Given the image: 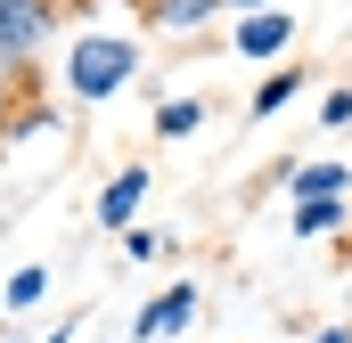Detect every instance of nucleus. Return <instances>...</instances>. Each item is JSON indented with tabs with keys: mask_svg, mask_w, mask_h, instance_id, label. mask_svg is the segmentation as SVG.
Here are the masks:
<instances>
[{
	"mask_svg": "<svg viewBox=\"0 0 352 343\" xmlns=\"http://www.w3.org/2000/svg\"><path fill=\"white\" fill-rule=\"evenodd\" d=\"M352 188V164H336V156H320V164H287V196L303 204V196H344Z\"/></svg>",
	"mask_w": 352,
	"mask_h": 343,
	"instance_id": "obj_7",
	"label": "nucleus"
},
{
	"mask_svg": "<svg viewBox=\"0 0 352 343\" xmlns=\"http://www.w3.org/2000/svg\"><path fill=\"white\" fill-rule=\"evenodd\" d=\"M197 131H205V106L197 98H164L156 106V139H197Z\"/></svg>",
	"mask_w": 352,
	"mask_h": 343,
	"instance_id": "obj_9",
	"label": "nucleus"
},
{
	"mask_svg": "<svg viewBox=\"0 0 352 343\" xmlns=\"http://www.w3.org/2000/svg\"><path fill=\"white\" fill-rule=\"evenodd\" d=\"M320 123H328V131H344V123H352V90H344V82L320 98Z\"/></svg>",
	"mask_w": 352,
	"mask_h": 343,
	"instance_id": "obj_14",
	"label": "nucleus"
},
{
	"mask_svg": "<svg viewBox=\"0 0 352 343\" xmlns=\"http://www.w3.org/2000/svg\"><path fill=\"white\" fill-rule=\"evenodd\" d=\"M221 8H230V0H140V16H148L156 33H205Z\"/></svg>",
	"mask_w": 352,
	"mask_h": 343,
	"instance_id": "obj_6",
	"label": "nucleus"
},
{
	"mask_svg": "<svg viewBox=\"0 0 352 343\" xmlns=\"http://www.w3.org/2000/svg\"><path fill=\"white\" fill-rule=\"evenodd\" d=\"M41 343H74V319H58V335H41Z\"/></svg>",
	"mask_w": 352,
	"mask_h": 343,
	"instance_id": "obj_17",
	"label": "nucleus"
},
{
	"mask_svg": "<svg viewBox=\"0 0 352 343\" xmlns=\"http://www.w3.org/2000/svg\"><path fill=\"white\" fill-rule=\"evenodd\" d=\"M123 82H140V41H131V33L90 25V33L66 41V98L107 106V98H123Z\"/></svg>",
	"mask_w": 352,
	"mask_h": 343,
	"instance_id": "obj_1",
	"label": "nucleus"
},
{
	"mask_svg": "<svg viewBox=\"0 0 352 343\" xmlns=\"http://www.w3.org/2000/svg\"><path fill=\"white\" fill-rule=\"evenodd\" d=\"M303 343H352V327H320V335H303Z\"/></svg>",
	"mask_w": 352,
	"mask_h": 343,
	"instance_id": "obj_15",
	"label": "nucleus"
},
{
	"mask_svg": "<svg viewBox=\"0 0 352 343\" xmlns=\"http://www.w3.org/2000/svg\"><path fill=\"white\" fill-rule=\"evenodd\" d=\"M140 204H148V164H123L107 188H98V229H115V237H123V229L140 221Z\"/></svg>",
	"mask_w": 352,
	"mask_h": 343,
	"instance_id": "obj_5",
	"label": "nucleus"
},
{
	"mask_svg": "<svg viewBox=\"0 0 352 343\" xmlns=\"http://www.w3.org/2000/svg\"><path fill=\"white\" fill-rule=\"evenodd\" d=\"M16 74H0V156H8V147H16V115H25V98H16Z\"/></svg>",
	"mask_w": 352,
	"mask_h": 343,
	"instance_id": "obj_12",
	"label": "nucleus"
},
{
	"mask_svg": "<svg viewBox=\"0 0 352 343\" xmlns=\"http://www.w3.org/2000/svg\"><path fill=\"white\" fill-rule=\"evenodd\" d=\"M230 8H238V16H254V8H278V0H230Z\"/></svg>",
	"mask_w": 352,
	"mask_h": 343,
	"instance_id": "obj_16",
	"label": "nucleus"
},
{
	"mask_svg": "<svg viewBox=\"0 0 352 343\" xmlns=\"http://www.w3.org/2000/svg\"><path fill=\"white\" fill-rule=\"evenodd\" d=\"M164 246H173L164 229H140V221L123 229V254H131V261H156V254H164Z\"/></svg>",
	"mask_w": 352,
	"mask_h": 343,
	"instance_id": "obj_13",
	"label": "nucleus"
},
{
	"mask_svg": "<svg viewBox=\"0 0 352 343\" xmlns=\"http://www.w3.org/2000/svg\"><path fill=\"white\" fill-rule=\"evenodd\" d=\"M197 311H205V294H197V278H180V286H164V294L140 311V327H131V335H140V343H164V335H180Z\"/></svg>",
	"mask_w": 352,
	"mask_h": 343,
	"instance_id": "obj_4",
	"label": "nucleus"
},
{
	"mask_svg": "<svg viewBox=\"0 0 352 343\" xmlns=\"http://www.w3.org/2000/svg\"><path fill=\"white\" fill-rule=\"evenodd\" d=\"M344 229V196H303L295 204V237H336Z\"/></svg>",
	"mask_w": 352,
	"mask_h": 343,
	"instance_id": "obj_8",
	"label": "nucleus"
},
{
	"mask_svg": "<svg viewBox=\"0 0 352 343\" xmlns=\"http://www.w3.org/2000/svg\"><path fill=\"white\" fill-rule=\"evenodd\" d=\"M131 8H140V0H131Z\"/></svg>",
	"mask_w": 352,
	"mask_h": 343,
	"instance_id": "obj_18",
	"label": "nucleus"
},
{
	"mask_svg": "<svg viewBox=\"0 0 352 343\" xmlns=\"http://www.w3.org/2000/svg\"><path fill=\"white\" fill-rule=\"evenodd\" d=\"M58 8L66 0H0V74H33L41 66V49H50V33H58Z\"/></svg>",
	"mask_w": 352,
	"mask_h": 343,
	"instance_id": "obj_2",
	"label": "nucleus"
},
{
	"mask_svg": "<svg viewBox=\"0 0 352 343\" xmlns=\"http://www.w3.org/2000/svg\"><path fill=\"white\" fill-rule=\"evenodd\" d=\"M287 41H295V16H287V8H254V16H238V33H230V49H238L246 66H278Z\"/></svg>",
	"mask_w": 352,
	"mask_h": 343,
	"instance_id": "obj_3",
	"label": "nucleus"
},
{
	"mask_svg": "<svg viewBox=\"0 0 352 343\" xmlns=\"http://www.w3.org/2000/svg\"><path fill=\"white\" fill-rule=\"evenodd\" d=\"M41 294H50V270H41V261H25V270H16V278L0 286V303H8V311H33Z\"/></svg>",
	"mask_w": 352,
	"mask_h": 343,
	"instance_id": "obj_10",
	"label": "nucleus"
},
{
	"mask_svg": "<svg viewBox=\"0 0 352 343\" xmlns=\"http://www.w3.org/2000/svg\"><path fill=\"white\" fill-rule=\"evenodd\" d=\"M295 90H303V74H295V66H270V74H263V90H254V115H278Z\"/></svg>",
	"mask_w": 352,
	"mask_h": 343,
	"instance_id": "obj_11",
	"label": "nucleus"
}]
</instances>
